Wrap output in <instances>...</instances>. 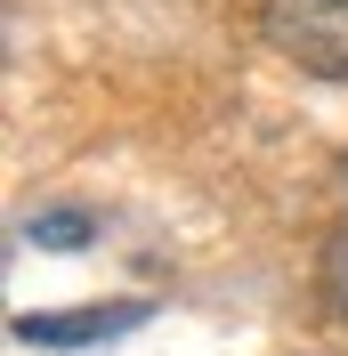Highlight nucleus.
Returning <instances> with one entry per match:
<instances>
[{
	"label": "nucleus",
	"instance_id": "obj_1",
	"mask_svg": "<svg viewBox=\"0 0 348 356\" xmlns=\"http://www.w3.org/2000/svg\"><path fill=\"white\" fill-rule=\"evenodd\" d=\"M267 41L308 73H348V0H267Z\"/></svg>",
	"mask_w": 348,
	"mask_h": 356
},
{
	"label": "nucleus",
	"instance_id": "obj_2",
	"mask_svg": "<svg viewBox=\"0 0 348 356\" xmlns=\"http://www.w3.org/2000/svg\"><path fill=\"white\" fill-rule=\"evenodd\" d=\"M130 324H146V300H106V308H24L17 316V340H33V348H73V340H113L130 332Z\"/></svg>",
	"mask_w": 348,
	"mask_h": 356
},
{
	"label": "nucleus",
	"instance_id": "obj_3",
	"mask_svg": "<svg viewBox=\"0 0 348 356\" xmlns=\"http://www.w3.org/2000/svg\"><path fill=\"white\" fill-rule=\"evenodd\" d=\"M324 308L348 324V235H332V251H324Z\"/></svg>",
	"mask_w": 348,
	"mask_h": 356
},
{
	"label": "nucleus",
	"instance_id": "obj_4",
	"mask_svg": "<svg viewBox=\"0 0 348 356\" xmlns=\"http://www.w3.org/2000/svg\"><path fill=\"white\" fill-rule=\"evenodd\" d=\"M24 235H33V243H89L97 227H89V219H73V211H49V219H33Z\"/></svg>",
	"mask_w": 348,
	"mask_h": 356
}]
</instances>
